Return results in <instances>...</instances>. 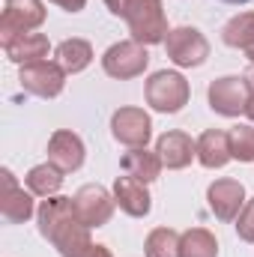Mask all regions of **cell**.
Returning a JSON list of instances; mask_svg holds the SVG:
<instances>
[{
  "label": "cell",
  "instance_id": "obj_19",
  "mask_svg": "<svg viewBox=\"0 0 254 257\" xmlns=\"http://www.w3.org/2000/svg\"><path fill=\"white\" fill-rule=\"evenodd\" d=\"M57 63L66 69V75H78L93 63V45L87 39H66L57 45Z\"/></svg>",
  "mask_w": 254,
  "mask_h": 257
},
{
  "label": "cell",
  "instance_id": "obj_18",
  "mask_svg": "<svg viewBox=\"0 0 254 257\" xmlns=\"http://www.w3.org/2000/svg\"><path fill=\"white\" fill-rule=\"evenodd\" d=\"M24 183H27V189L36 197H54V194L60 192V186H63V171L57 165L45 162V165L30 168L27 177H24Z\"/></svg>",
  "mask_w": 254,
  "mask_h": 257
},
{
  "label": "cell",
  "instance_id": "obj_2",
  "mask_svg": "<svg viewBox=\"0 0 254 257\" xmlns=\"http://www.w3.org/2000/svg\"><path fill=\"white\" fill-rule=\"evenodd\" d=\"M120 18H126L132 39L141 45H159L171 33L162 0H129L120 12Z\"/></svg>",
  "mask_w": 254,
  "mask_h": 257
},
{
  "label": "cell",
  "instance_id": "obj_27",
  "mask_svg": "<svg viewBox=\"0 0 254 257\" xmlns=\"http://www.w3.org/2000/svg\"><path fill=\"white\" fill-rule=\"evenodd\" d=\"M84 257H114V254H111L108 245H90V251H87Z\"/></svg>",
  "mask_w": 254,
  "mask_h": 257
},
{
  "label": "cell",
  "instance_id": "obj_12",
  "mask_svg": "<svg viewBox=\"0 0 254 257\" xmlns=\"http://www.w3.org/2000/svg\"><path fill=\"white\" fill-rule=\"evenodd\" d=\"M84 156H87L84 141H81L75 132L57 128V132L48 138V162L57 165L63 174H75V171L84 165Z\"/></svg>",
  "mask_w": 254,
  "mask_h": 257
},
{
  "label": "cell",
  "instance_id": "obj_31",
  "mask_svg": "<svg viewBox=\"0 0 254 257\" xmlns=\"http://www.w3.org/2000/svg\"><path fill=\"white\" fill-rule=\"evenodd\" d=\"M245 57H248V60L254 63V45H248V48H245Z\"/></svg>",
  "mask_w": 254,
  "mask_h": 257
},
{
  "label": "cell",
  "instance_id": "obj_32",
  "mask_svg": "<svg viewBox=\"0 0 254 257\" xmlns=\"http://www.w3.org/2000/svg\"><path fill=\"white\" fill-rule=\"evenodd\" d=\"M221 3H233V6H239V3H251V0H221Z\"/></svg>",
  "mask_w": 254,
  "mask_h": 257
},
{
  "label": "cell",
  "instance_id": "obj_20",
  "mask_svg": "<svg viewBox=\"0 0 254 257\" xmlns=\"http://www.w3.org/2000/svg\"><path fill=\"white\" fill-rule=\"evenodd\" d=\"M180 257H218V239L206 227H189L180 233Z\"/></svg>",
  "mask_w": 254,
  "mask_h": 257
},
{
  "label": "cell",
  "instance_id": "obj_3",
  "mask_svg": "<svg viewBox=\"0 0 254 257\" xmlns=\"http://www.w3.org/2000/svg\"><path fill=\"white\" fill-rule=\"evenodd\" d=\"M144 96H147V105L153 111H159V114H177V111H183L189 105L191 87L180 72L162 69V72L150 75V81L144 87Z\"/></svg>",
  "mask_w": 254,
  "mask_h": 257
},
{
  "label": "cell",
  "instance_id": "obj_25",
  "mask_svg": "<svg viewBox=\"0 0 254 257\" xmlns=\"http://www.w3.org/2000/svg\"><path fill=\"white\" fill-rule=\"evenodd\" d=\"M236 233H239L242 242H254V197L245 200L242 212L236 215Z\"/></svg>",
  "mask_w": 254,
  "mask_h": 257
},
{
  "label": "cell",
  "instance_id": "obj_29",
  "mask_svg": "<svg viewBox=\"0 0 254 257\" xmlns=\"http://www.w3.org/2000/svg\"><path fill=\"white\" fill-rule=\"evenodd\" d=\"M245 117H248V120L254 123V93L248 96V105H245Z\"/></svg>",
  "mask_w": 254,
  "mask_h": 257
},
{
  "label": "cell",
  "instance_id": "obj_26",
  "mask_svg": "<svg viewBox=\"0 0 254 257\" xmlns=\"http://www.w3.org/2000/svg\"><path fill=\"white\" fill-rule=\"evenodd\" d=\"M48 3L60 6V9H66V12H81V9L87 6V0H48Z\"/></svg>",
  "mask_w": 254,
  "mask_h": 257
},
{
  "label": "cell",
  "instance_id": "obj_13",
  "mask_svg": "<svg viewBox=\"0 0 254 257\" xmlns=\"http://www.w3.org/2000/svg\"><path fill=\"white\" fill-rule=\"evenodd\" d=\"M156 153L168 171H183L189 168L191 159H197V141H191L186 132H165L156 141Z\"/></svg>",
  "mask_w": 254,
  "mask_h": 257
},
{
  "label": "cell",
  "instance_id": "obj_11",
  "mask_svg": "<svg viewBox=\"0 0 254 257\" xmlns=\"http://www.w3.org/2000/svg\"><path fill=\"white\" fill-rule=\"evenodd\" d=\"M206 203L218 221H236V215L245 206V189L239 180H230V177L215 180L206 189Z\"/></svg>",
  "mask_w": 254,
  "mask_h": 257
},
{
  "label": "cell",
  "instance_id": "obj_16",
  "mask_svg": "<svg viewBox=\"0 0 254 257\" xmlns=\"http://www.w3.org/2000/svg\"><path fill=\"white\" fill-rule=\"evenodd\" d=\"M162 159H159V153H153V150H147V147H138V150H129L126 156H123V171H126L129 177H135V180H141V183H153V180H159V174H162Z\"/></svg>",
  "mask_w": 254,
  "mask_h": 257
},
{
  "label": "cell",
  "instance_id": "obj_10",
  "mask_svg": "<svg viewBox=\"0 0 254 257\" xmlns=\"http://www.w3.org/2000/svg\"><path fill=\"white\" fill-rule=\"evenodd\" d=\"M111 135L132 150L147 147L153 138V120L144 108H120L111 117Z\"/></svg>",
  "mask_w": 254,
  "mask_h": 257
},
{
  "label": "cell",
  "instance_id": "obj_15",
  "mask_svg": "<svg viewBox=\"0 0 254 257\" xmlns=\"http://www.w3.org/2000/svg\"><path fill=\"white\" fill-rule=\"evenodd\" d=\"M230 135L221 132V128H206L200 138H197V162L209 171L215 168H224L230 162Z\"/></svg>",
  "mask_w": 254,
  "mask_h": 257
},
{
  "label": "cell",
  "instance_id": "obj_8",
  "mask_svg": "<svg viewBox=\"0 0 254 257\" xmlns=\"http://www.w3.org/2000/svg\"><path fill=\"white\" fill-rule=\"evenodd\" d=\"M165 51L180 69L203 66L209 57V42L197 27H174L165 39Z\"/></svg>",
  "mask_w": 254,
  "mask_h": 257
},
{
  "label": "cell",
  "instance_id": "obj_1",
  "mask_svg": "<svg viewBox=\"0 0 254 257\" xmlns=\"http://www.w3.org/2000/svg\"><path fill=\"white\" fill-rule=\"evenodd\" d=\"M36 221H39V233L57 248L60 257H84L93 245L90 227L78 218L72 197H60V194L45 197L36 209Z\"/></svg>",
  "mask_w": 254,
  "mask_h": 257
},
{
  "label": "cell",
  "instance_id": "obj_30",
  "mask_svg": "<svg viewBox=\"0 0 254 257\" xmlns=\"http://www.w3.org/2000/svg\"><path fill=\"white\" fill-rule=\"evenodd\" d=\"M245 81H248V90L254 93V66L248 69V75H245Z\"/></svg>",
  "mask_w": 254,
  "mask_h": 257
},
{
  "label": "cell",
  "instance_id": "obj_23",
  "mask_svg": "<svg viewBox=\"0 0 254 257\" xmlns=\"http://www.w3.org/2000/svg\"><path fill=\"white\" fill-rule=\"evenodd\" d=\"M144 251L147 257H180V233L171 227H156L147 233Z\"/></svg>",
  "mask_w": 254,
  "mask_h": 257
},
{
  "label": "cell",
  "instance_id": "obj_24",
  "mask_svg": "<svg viewBox=\"0 0 254 257\" xmlns=\"http://www.w3.org/2000/svg\"><path fill=\"white\" fill-rule=\"evenodd\" d=\"M230 156L242 165L254 162V126H233L230 132Z\"/></svg>",
  "mask_w": 254,
  "mask_h": 257
},
{
  "label": "cell",
  "instance_id": "obj_9",
  "mask_svg": "<svg viewBox=\"0 0 254 257\" xmlns=\"http://www.w3.org/2000/svg\"><path fill=\"white\" fill-rule=\"evenodd\" d=\"M72 200H75L78 218H81L87 227H105V224L111 221V215H114V206H117L114 194L108 192L105 186H99V183L81 186Z\"/></svg>",
  "mask_w": 254,
  "mask_h": 257
},
{
  "label": "cell",
  "instance_id": "obj_4",
  "mask_svg": "<svg viewBox=\"0 0 254 257\" xmlns=\"http://www.w3.org/2000/svg\"><path fill=\"white\" fill-rule=\"evenodd\" d=\"M45 21V6L42 0H6L3 15H0V45H12L18 36L33 33Z\"/></svg>",
  "mask_w": 254,
  "mask_h": 257
},
{
  "label": "cell",
  "instance_id": "obj_17",
  "mask_svg": "<svg viewBox=\"0 0 254 257\" xmlns=\"http://www.w3.org/2000/svg\"><path fill=\"white\" fill-rule=\"evenodd\" d=\"M48 48H51L48 45V36H42V33H24L12 45H6L3 51H6V57L12 63L27 66V63H36V60H45L48 57Z\"/></svg>",
  "mask_w": 254,
  "mask_h": 257
},
{
  "label": "cell",
  "instance_id": "obj_7",
  "mask_svg": "<svg viewBox=\"0 0 254 257\" xmlns=\"http://www.w3.org/2000/svg\"><path fill=\"white\" fill-rule=\"evenodd\" d=\"M248 81L245 75H224V78H215L206 90V99H209V108L221 117H239L245 114V105H248Z\"/></svg>",
  "mask_w": 254,
  "mask_h": 257
},
{
  "label": "cell",
  "instance_id": "obj_21",
  "mask_svg": "<svg viewBox=\"0 0 254 257\" xmlns=\"http://www.w3.org/2000/svg\"><path fill=\"white\" fill-rule=\"evenodd\" d=\"M33 212H36V206H33V192H24V189L3 192V203H0L3 221H9V224H24Z\"/></svg>",
  "mask_w": 254,
  "mask_h": 257
},
{
  "label": "cell",
  "instance_id": "obj_22",
  "mask_svg": "<svg viewBox=\"0 0 254 257\" xmlns=\"http://www.w3.org/2000/svg\"><path fill=\"white\" fill-rule=\"evenodd\" d=\"M221 39H224V45L242 48V51H245L248 45H254V12H239V15H233V18L224 24Z\"/></svg>",
  "mask_w": 254,
  "mask_h": 257
},
{
  "label": "cell",
  "instance_id": "obj_28",
  "mask_svg": "<svg viewBox=\"0 0 254 257\" xmlns=\"http://www.w3.org/2000/svg\"><path fill=\"white\" fill-rule=\"evenodd\" d=\"M3 183H6V192L18 189V183H15V177H12V171H6V168H3Z\"/></svg>",
  "mask_w": 254,
  "mask_h": 257
},
{
  "label": "cell",
  "instance_id": "obj_6",
  "mask_svg": "<svg viewBox=\"0 0 254 257\" xmlns=\"http://www.w3.org/2000/svg\"><path fill=\"white\" fill-rule=\"evenodd\" d=\"M150 66V54H147V45L126 39V42H114L105 54H102V69L105 75L117 78V81H129V78H138L144 75V69Z\"/></svg>",
  "mask_w": 254,
  "mask_h": 257
},
{
  "label": "cell",
  "instance_id": "obj_5",
  "mask_svg": "<svg viewBox=\"0 0 254 257\" xmlns=\"http://www.w3.org/2000/svg\"><path fill=\"white\" fill-rule=\"evenodd\" d=\"M18 84L24 93L39 99H57L66 87V69L57 60H36L18 69Z\"/></svg>",
  "mask_w": 254,
  "mask_h": 257
},
{
  "label": "cell",
  "instance_id": "obj_14",
  "mask_svg": "<svg viewBox=\"0 0 254 257\" xmlns=\"http://www.w3.org/2000/svg\"><path fill=\"white\" fill-rule=\"evenodd\" d=\"M114 200L132 218H144L150 212V206H153V197L147 192V183H141V180H135L129 174L126 177H117V183H114Z\"/></svg>",
  "mask_w": 254,
  "mask_h": 257
}]
</instances>
